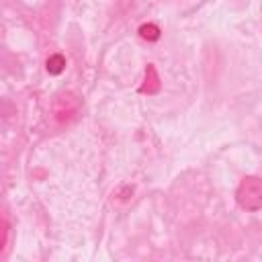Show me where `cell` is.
<instances>
[{"mask_svg": "<svg viewBox=\"0 0 262 262\" xmlns=\"http://www.w3.org/2000/svg\"><path fill=\"white\" fill-rule=\"evenodd\" d=\"M235 201L244 211H260L262 209V178L246 176L237 184Z\"/></svg>", "mask_w": 262, "mask_h": 262, "instance_id": "obj_1", "label": "cell"}, {"mask_svg": "<svg viewBox=\"0 0 262 262\" xmlns=\"http://www.w3.org/2000/svg\"><path fill=\"white\" fill-rule=\"evenodd\" d=\"M80 108V98L74 92H59L53 98V115L59 123L70 121Z\"/></svg>", "mask_w": 262, "mask_h": 262, "instance_id": "obj_2", "label": "cell"}, {"mask_svg": "<svg viewBox=\"0 0 262 262\" xmlns=\"http://www.w3.org/2000/svg\"><path fill=\"white\" fill-rule=\"evenodd\" d=\"M160 86H162V82H160V76H158L156 66L154 63H147V68H145V80L139 86V92L141 94H158L160 92Z\"/></svg>", "mask_w": 262, "mask_h": 262, "instance_id": "obj_3", "label": "cell"}, {"mask_svg": "<svg viewBox=\"0 0 262 262\" xmlns=\"http://www.w3.org/2000/svg\"><path fill=\"white\" fill-rule=\"evenodd\" d=\"M45 70H47L49 76H59V74L66 70V57H63L61 53L49 55L47 61H45Z\"/></svg>", "mask_w": 262, "mask_h": 262, "instance_id": "obj_4", "label": "cell"}, {"mask_svg": "<svg viewBox=\"0 0 262 262\" xmlns=\"http://www.w3.org/2000/svg\"><path fill=\"white\" fill-rule=\"evenodd\" d=\"M139 37L143 39V41H147V43H154V41H158L160 37H162V31H160V27L158 25H154V23H143L141 27H139Z\"/></svg>", "mask_w": 262, "mask_h": 262, "instance_id": "obj_5", "label": "cell"}, {"mask_svg": "<svg viewBox=\"0 0 262 262\" xmlns=\"http://www.w3.org/2000/svg\"><path fill=\"white\" fill-rule=\"evenodd\" d=\"M8 233H10V225H8L6 217H4V219H2V246H0V250H2V252L6 250V244H8Z\"/></svg>", "mask_w": 262, "mask_h": 262, "instance_id": "obj_6", "label": "cell"}]
</instances>
